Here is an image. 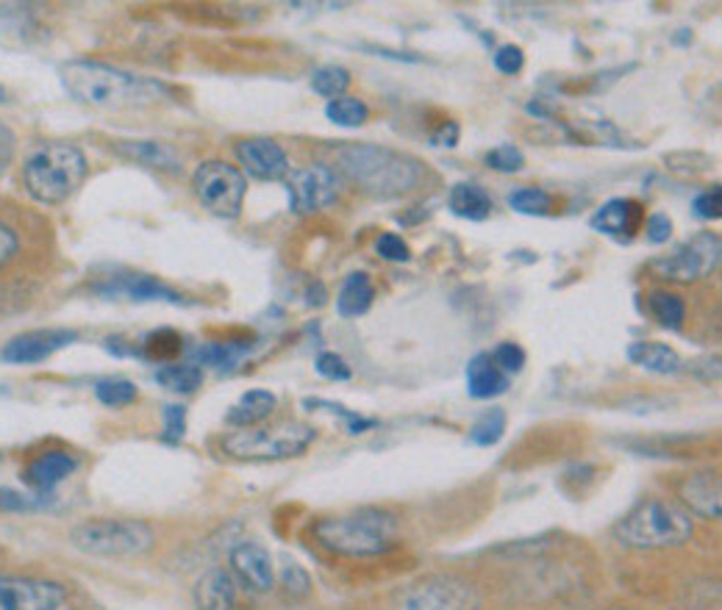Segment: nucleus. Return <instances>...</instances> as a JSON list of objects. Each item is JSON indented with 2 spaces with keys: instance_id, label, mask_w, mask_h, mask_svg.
Wrapping results in <instances>:
<instances>
[{
  "instance_id": "nucleus-39",
  "label": "nucleus",
  "mask_w": 722,
  "mask_h": 610,
  "mask_svg": "<svg viewBox=\"0 0 722 610\" xmlns=\"http://www.w3.org/2000/svg\"><path fill=\"white\" fill-rule=\"evenodd\" d=\"M492 361H495L497 370L506 372V375H517V372H523L528 355H525V350L519 348L517 342H501L495 348V353H492Z\"/></svg>"
},
{
  "instance_id": "nucleus-5",
  "label": "nucleus",
  "mask_w": 722,
  "mask_h": 610,
  "mask_svg": "<svg viewBox=\"0 0 722 610\" xmlns=\"http://www.w3.org/2000/svg\"><path fill=\"white\" fill-rule=\"evenodd\" d=\"M615 536L631 549H670L694 536V521L687 510L667 499H644L622 516Z\"/></svg>"
},
{
  "instance_id": "nucleus-22",
  "label": "nucleus",
  "mask_w": 722,
  "mask_h": 610,
  "mask_svg": "<svg viewBox=\"0 0 722 610\" xmlns=\"http://www.w3.org/2000/svg\"><path fill=\"white\" fill-rule=\"evenodd\" d=\"M512 381L506 372L497 370L489 353H478L470 359L467 364V394L473 400H492L508 392Z\"/></svg>"
},
{
  "instance_id": "nucleus-21",
  "label": "nucleus",
  "mask_w": 722,
  "mask_h": 610,
  "mask_svg": "<svg viewBox=\"0 0 722 610\" xmlns=\"http://www.w3.org/2000/svg\"><path fill=\"white\" fill-rule=\"evenodd\" d=\"M195 608L198 610H234L237 608V582L223 566L204 571L195 582Z\"/></svg>"
},
{
  "instance_id": "nucleus-6",
  "label": "nucleus",
  "mask_w": 722,
  "mask_h": 610,
  "mask_svg": "<svg viewBox=\"0 0 722 610\" xmlns=\"http://www.w3.org/2000/svg\"><path fill=\"white\" fill-rule=\"evenodd\" d=\"M317 442V431L306 422H278L267 427H245L220 438V447L228 458L245 464H267V461H287L303 455Z\"/></svg>"
},
{
  "instance_id": "nucleus-31",
  "label": "nucleus",
  "mask_w": 722,
  "mask_h": 610,
  "mask_svg": "<svg viewBox=\"0 0 722 610\" xmlns=\"http://www.w3.org/2000/svg\"><path fill=\"white\" fill-rule=\"evenodd\" d=\"M326 117L331 120L333 125H339V128H361V125L370 120V108L368 103L359 101V97L342 95L337 97V101H328Z\"/></svg>"
},
{
  "instance_id": "nucleus-2",
  "label": "nucleus",
  "mask_w": 722,
  "mask_h": 610,
  "mask_svg": "<svg viewBox=\"0 0 722 610\" xmlns=\"http://www.w3.org/2000/svg\"><path fill=\"white\" fill-rule=\"evenodd\" d=\"M62 84L70 97L92 108H131L156 103L164 86L142 75H131L112 64L75 59L62 68Z\"/></svg>"
},
{
  "instance_id": "nucleus-19",
  "label": "nucleus",
  "mask_w": 722,
  "mask_h": 610,
  "mask_svg": "<svg viewBox=\"0 0 722 610\" xmlns=\"http://www.w3.org/2000/svg\"><path fill=\"white\" fill-rule=\"evenodd\" d=\"M644 223V206L631 197H615L592 214L589 225L611 239H631Z\"/></svg>"
},
{
  "instance_id": "nucleus-17",
  "label": "nucleus",
  "mask_w": 722,
  "mask_h": 610,
  "mask_svg": "<svg viewBox=\"0 0 722 610\" xmlns=\"http://www.w3.org/2000/svg\"><path fill=\"white\" fill-rule=\"evenodd\" d=\"M228 564H231L234 575L256 593L270 591L276 582V569H272V558L259 541H239L228 552Z\"/></svg>"
},
{
  "instance_id": "nucleus-43",
  "label": "nucleus",
  "mask_w": 722,
  "mask_h": 610,
  "mask_svg": "<svg viewBox=\"0 0 722 610\" xmlns=\"http://www.w3.org/2000/svg\"><path fill=\"white\" fill-rule=\"evenodd\" d=\"M375 252H379L384 261L395 263H406L409 258H412V250H409V245L398 234H381L379 239H375Z\"/></svg>"
},
{
  "instance_id": "nucleus-3",
  "label": "nucleus",
  "mask_w": 722,
  "mask_h": 610,
  "mask_svg": "<svg viewBox=\"0 0 722 610\" xmlns=\"http://www.w3.org/2000/svg\"><path fill=\"white\" fill-rule=\"evenodd\" d=\"M311 536L342 558H379L398 547V516L384 508H355L314 521Z\"/></svg>"
},
{
  "instance_id": "nucleus-30",
  "label": "nucleus",
  "mask_w": 722,
  "mask_h": 610,
  "mask_svg": "<svg viewBox=\"0 0 722 610\" xmlns=\"http://www.w3.org/2000/svg\"><path fill=\"white\" fill-rule=\"evenodd\" d=\"M156 383L164 386L173 394H193L204 386V370L198 364H164L162 370H156Z\"/></svg>"
},
{
  "instance_id": "nucleus-50",
  "label": "nucleus",
  "mask_w": 722,
  "mask_h": 610,
  "mask_svg": "<svg viewBox=\"0 0 722 610\" xmlns=\"http://www.w3.org/2000/svg\"><path fill=\"white\" fill-rule=\"evenodd\" d=\"M0 103H7V90L0 86Z\"/></svg>"
},
{
  "instance_id": "nucleus-46",
  "label": "nucleus",
  "mask_w": 722,
  "mask_h": 610,
  "mask_svg": "<svg viewBox=\"0 0 722 610\" xmlns=\"http://www.w3.org/2000/svg\"><path fill=\"white\" fill-rule=\"evenodd\" d=\"M694 214H698L700 219H716L722 214V192L720 186H714V189L703 192V195L694 197Z\"/></svg>"
},
{
  "instance_id": "nucleus-1",
  "label": "nucleus",
  "mask_w": 722,
  "mask_h": 610,
  "mask_svg": "<svg viewBox=\"0 0 722 610\" xmlns=\"http://www.w3.org/2000/svg\"><path fill=\"white\" fill-rule=\"evenodd\" d=\"M339 173L353 180L361 192L379 200L409 195L425 178V164L409 153L384 145H344L337 151Z\"/></svg>"
},
{
  "instance_id": "nucleus-28",
  "label": "nucleus",
  "mask_w": 722,
  "mask_h": 610,
  "mask_svg": "<svg viewBox=\"0 0 722 610\" xmlns=\"http://www.w3.org/2000/svg\"><path fill=\"white\" fill-rule=\"evenodd\" d=\"M248 353H250V344L245 342H215L195 350L193 364L212 366V370L217 372H234L245 359H248Z\"/></svg>"
},
{
  "instance_id": "nucleus-47",
  "label": "nucleus",
  "mask_w": 722,
  "mask_h": 610,
  "mask_svg": "<svg viewBox=\"0 0 722 610\" xmlns=\"http://www.w3.org/2000/svg\"><path fill=\"white\" fill-rule=\"evenodd\" d=\"M644 234H648L650 245H664L672 236V219L667 214H650L648 225H644Z\"/></svg>"
},
{
  "instance_id": "nucleus-8",
  "label": "nucleus",
  "mask_w": 722,
  "mask_h": 610,
  "mask_svg": "<svg viewBox=\"0 0 722 610\" xmlns=\"http://www.w3.org/2000/svg\"><path fill=\"white\" fill-rule=\"evenodd\" d=\"M70 541L101 558H131L153 547V530L140 519H90L70 530Z\"/></svg>"
},
{
  "instance_id": "nucleus-41",
  "label": "nucleus",
  "mask_w": 722,
  "mask_h": 610,
  "mask_svg": "<svg viewBox=\"0 0 722 610\" xmlns=\"http://www.w3.org/2000/svg\"><path fill=\"white\" fill-rule=\"evenodd\" d=\"M492 64L501 75H519L525 68V53L519 45H501L492 56Z\"/></svg>"
},
{
  "instance_id": "nucleus-26",
  "label": "nucleus",
  "mask_w": 722,
  "mask_h": 610,
  "mask_svg": "<svg viewBox=\"0 0 722 610\" xmlns=\"http://www.w3.org/2000/svg\"><path fill=\"white\" fill-rule=\"evenodd\" d=\"M114 151L147 169H164V173H178L180 169V158L158 142H117Z\"/></svg>"
},
{
  "instance_id": "nucleus-13",
  "label": "nucleus",
  "mask_w": 722,
  "mask_h": 610,
  "mask_svg": "<svg viewBox=\"0 0 722 610\" xmlns=\"http://www.w3.org/2000/svg\"><path fill=\"white\" fill-rule=\"evenodd\" d=\"M68 588L42 577L0 575V610H62Z\"/></svg>"
},
{
  "instance_id": "nucleus-45",
  "label": "nucleus",
  "mask_w": 722,
  "mask_h": 610,
  "mask_svg": "<svg viewBox=\"0 0 722 610\" xmlns=\"http://www.w3.org/2000/svg\"><path fill=\"white\" fill-rule=\"evenodd\" d=\"M281 580H283V588H287L292 597H303V593H309L311 588V580L309 575L303 571V566L298 564H287L281 571Z\"/></svg>"
},
{
  "instance_id": "nucleus-16",
  "label": "nucleus",
  "mask_w": 722,
  "mask_h": 610,
  "mask_svg": "<svg viewBox=\"0 0 722 610\" xmlns=\"http://www.w3.org/2000/svg\"><path fill=\"white\" fill-rule=\"evenodd\" d=\"M92 291L106 300L112 297H128L134 302H184V297L178 294L175 289H169L167 283H162L158 278H151V275H112V278L101 280V283L92 286Z\"/></svg>"
},
{
  "instance_id": "nucleus-29",
  "label": "nucleus",
  "mask_w": 722,
  "mask_h": 610,
  "mask_svg": "<svg viewBox=\"0 0 722 610\" xmlns=\"http://www.w3.org/2000/svg\"><path fill=\"white\" fill-rule=\"evenodd\" d=\"M650 317L667 331H681L683 320H687V302L681 294L670 289H653L648 294Z\"/></svg>"
},
{
  "instance_id": "nucleus-35",
  "label": "nucleus",
  "mask_w": 722,
  "mask_h": 610,
  "mask_svg": "<svg viewBox=\"0 0 722 610\" xmlns=\"http://www.w3.org/2000/svg\"><path fill=\"white\" fill-rule=\"evenodd\" d=\"M508 206L514 211L525 214V217H545L554 208V197L545 189H536V186H519L508 195Z\"/></svg>"
},
{
  "instance_id": "nucleus-44",
  "label": "nucleus",
  "mask_w": 722,
  "mask_h": 610,
  "mask_svg": "<svg viewBox=\"0 0 722 610\" xmlns=\"http://www.w3.org/2000/svg\"><path fill=\"white\" fill-rule=\"evenodd\" d=\"M37 508H42V503L37 497L18 492V488L0 486V510H7V514H25V510Z\"/></svg>"
},
{
  "instance_id": "nucleus-15",
  "label": "nucleus",
  "mask_w": 722,
  "mask_h": 610,
  "mask_svg": "<svg viewBox=\"0 0 722 610\" xmlns=\"http://www.w3.org/2000/svg\"><path fill=\"white\" fill-rule=\"evenodd\" d=\"M237 162L256 180H281L289 175V158L283 147L270 136H248L234 145Z\"/></svg>"
},
{
  "instance_id": "nucleus-48",
  "label": "nucleus",
  "mask_w": 722,
  "mask_h": 610,
  "mask_svg": "<svg viewBox=\"0 0 722 610\" xmlns=\"http://www.w3.org/2000/svg\"><path fill=\"white\" fill-rule=\"evenodd\" d=\"M14 145H18V142H14L12 131H9L7 125H0V175L7 173L9 164H12Z\"/></svg>"
},
{
  "instance_id": "nucleus-18",
  "label": "nucleus",
  "mask_w": 722,
  "mask_h": 610,
  "mask_svg": "<svg viewBox=\"0 0 722 610\" xmlns=\"http://www.w3.org/2000/svg\"><path fill=\"white\" fill-rule=\"evenodd\" d=\"M79 469V455L68 453V449H48V453L37 455L23 469V483L34 488L37 494H51L62 486L68 477Z\"/></svg>"
},
{
  "instance_id": "nucleus-14",
  "label": "nucleus",
  "mask_w": 722,
  "mask_h": 610,
  "mask_svg": "<svg viewBox=\"0 0 722 610\" xmlns=\"http://www.w3.org/2000/svg\"><path fill=\"white\" fill-rule=\"evenodd\" d=\"M73 342H79V333L64 331V328H40V331H29L14 337L12 342L3 344L0 350V361L18 366L29 364H42V361L51 359L59 350L70 348Z\"/></svg>"
},
{
  "instance_id": "nucleus-27",
  "label": "nucleus",
  "mask_w": 722,
  "mask_h": 610,
  "mask_svg": "<svg viewBox=\"0 0 722 610\" xmlns=\"http://www.w3.org/2000/svg\"><path fill=\"white\" fill-rule=\"evenodd\" d=\"M447 208H451L456 217L470 219V223H481L492 214V197L486 195L484 186L478 184H456L447 195Z\"/></svg>"
},
{
  "instance_id": "nucleus-32",
  "label": "nucleus",
  "mask_w": 722,
  "mask_h": 610,
  "mask_svg": "<svg viewBox=\"0 0 722 610\" xmlns=\"http://www.w3.org/2000/svg\"><path fill=\"white\" fill-rule=\"evenodd\" d=\"M184 350V342L175 331L169 328H162V331H153L142 339V355L151 361H158V364H173L175 359Z\"/></svg>"
},
{
  "instance_id": "nucleus-12",
  "label": "nucleus",
  "mask_w": 722,
  "mask_h": 610,
  "mask_svg": "<svg viewBox=\"0 0 722 610\" xmlns=\"http://www.w3.org/2000/svg\"><path fill=\"white\" fill-rule=\"evenodd\" d=\"M473 588L456 575H431L401 593V610H467Z\"/></svg>"
},
{
  "instance_id": "nucleus-40",
  "label": "nucleus",
  "mask_w": 722,
  "mask_h": 610,
  "mask_svg": "<svg viewBox=\"0 0 722 610\" xmlns=\"http://www.w3.org/2000/svg\"><path fill=\"white\" fill-rule=\"evenodd\" d=\"M314 366H317V375L326 378V381H350V375H353L348 361H344L339 353H331V350L317 355Z\"/></svg>"
},
{
  "instance_id": "nucleus-10",
  "label": "nucleus",
  "mask_w": 722,
  "mask_h": 610,
  "mask_svg": "<svg viewBox=\"0 0 722 610\" xmlns=\"http://www.w3.org/2000/svg\"><path fill=\"white\" fill-rule=\"evenodd\" d=\"M720 236L716 234H698L678 245L670 256L656 258L650 263L659 278L675 280V283H694V280L705 278L720 267Z\"/></svg>"
},
{
  "instance_id": "nucleus-36",
  "label": "nucleus",
  "mask_w": 722,
  "mask_h": 610,
  "mask_svg": "<svg viewBox=\"0 0 722 610\" xmlns=\"http://www.w3.org/2000/svg\"><path fill=\"white\" fill-rule=\"evenodd\" d=\"M95 397L106 409H125L140 397V392H136V383L125 381V378H103L95 383Z\"/></svg>"
},
{
  "instance_id": "nucleus-38",
  "label": "nucleus",
  "mask_w": 722,
  "mask_h": 610,
  "mask_svg": "<svg viewBox=\"0 0 722 610\" xmlns=\"http://www.w3.org/2000/svg\"><path fill=\"white\" fill-rule=\"evenodd\" d=\"M486 164L497 173H519L525 167V156L517 145H497L486 153Z\"/></svg>"
},
{
  "instance_id": "nucleus-49",
  "label": "nucleus",
  "mask_w": 722,
  "mask_h": 610,
  "mask_svg": "<svg viewBox=\"0 0 722 610\" xmlns=\"http://www.w3.org/2000/svg\"><path fill=\"white\" fill-rule=\"evenodd\" d=\"M458 123H445L440 125V131L436 134H431V145L436 147H456L458 145Z\"/></svg>"
},
{
  "instance_id": "nucleus-25",
  "label": "nucleus",
  "mask_w": 722,
  "mask_h": 610,
  "mask_svg": "<svg viewBox=\"0 0 722 610\" xmlns=\"http://www.w3.org/2000/svg\"><path fill=\"white\" fill-rule=\"evenodd\" d=\"M628 361L653 375H678L683 370V361L670 344L661 342H633L628 344Z\"/></svg>"
},
{
  "instance_id": "nucleus-34",
  "label": "nucleus",
  "mask_w": 722,
  "mask_h": 610,
  "mask_svg": "<svg viewBox=\"0 0 722 610\" xmlns=\"http://www.w3.org/2000/svg\"><path fill=\"white\" fill-rule=\"evenodd\" d=\"M503 433H506V411L489 409L473 422V427H470V442H473L475 447H495L503 438Z\"/></svg>"
},
{
  "instance_id": "nucleus-11",
  "label": "nucleus",
  "mask_w": 722,
  "mask_h": 610,
  "mask_svg": "<svg viewBox=\"0 0 722 610\" xmlns=\"http://www.w3.org/2000/svg\"><path fill=\"white\" fill-rule=\"evenodd\" d=\"M342 180H339L337 169L326 167V164H309V167L292 169L287 178L289 192V208L295 214H314L320 208H328L337 203Z\"/></svg>"
},
{
  "instance_id": "nucleus-42",
  "label": "nucleus",
  "mask_w": 722,
  "mask_h": 610,
  "mask_svg": "<svg viewBox=\"0 0 722 610\" xmlns=\"http://www.w3.org/2000/svg\"><path fill=\"white\" fill-rule=\"evenodd\" d=\"M187 433V409L184 405H167L164 409V433L162 438L167 444H178Z\"/></svg>"
},
{
  "instance_id": "nucleus-33",
  "label": "nucleus",
  "mask_w": 722,
  "mask_h": 610,
  "mask_svg": "<svg viewBox=\"0 0 722 610\" xmlns=\"http://www.w3.org/2000/svg\"><path fill=\"white\" fill-rule=\"evenodd\" d=\"M309 81L317 95L326 97V101H337V97H342L344 92H348L350 73L342 64H322V68H317L314 73H311Z\"/></svg>"
},
{
  "instance_id": "nucleus-20",
  "label": "nucleus",
  "mask_w": 722,
  "mask_h": 610,
  "mask_svg": "<svg viewBox=\"0 0 722 610\" xmlns=\"http://www.w3.org/2000/svg\"><path fill=\"white\" fill-rule=\"evenodd\" d=\"M678 497L692 514L700 519L716 521L722 514V494H720V477L716 472H694V475L683 477L678 486Z\"/></svg>"
},
{
  "instance_id": "nucleus-7",
  "label": "nucleus",
  "mask_w": 722,
  "mask_h": 610,
  "mask_svg": "<svg viewBox=\"0 0 722 610\" xmlns=\"http://www.w3.org/2000/svg\"><path fill=\"white\" fill-rule=\"evenodd\" d=\"M51 228L31 208L0 200V278H12L23 267L51 252Z\"/></svg>"
},
{
  "instance_id": "nucleus-51",
  "label": "nucleus",
  "mask_w": 722,
  "mask_h": 610,
  "mask_svg": "<svg viewBox=\"0 0 722 610\" xmlns=\"http://www.w3.org/2000/svg\"><path fill=\"white\" fill-rule=\"evenodd\" d=\"M611 610H631V608H611Z\"/></svg>"
},
{
  "instance_id": "nucleus-23",
  "label": "nucleus",
  "mask_w": 722,
  "mask_h": 610,
  "mask_svg": "<svg viewBox=\"0 0 722 610\" xmlns=\"http://www.w3.org/2000/svg\"><path fill=\"white\" fill-rule=\"evenodd\" d=\"M276 405H278V400L270 389H250V392H245L243 397H239L237 403L228 409L226 422L231 427H237V431L256 427V425H261V422H265L272 411H276Z\"/></svg>"
},
{
  "instance_id": "nucleus-24",
  "label": "nucleus",
  "mask_w": 722,
  "mask_h": 610,
  "mask_svg": "<svg viewBox=\"0 0 722 610\" xmlns=\"http://www.w3.org/2000/svg\"><path fill=\"white\" fill-rule=\"evenodd\" d=\"M375 300V286L370 280L368 272H353L344 278L342 289L337 294V314L342 320H355V317H364L370 309H373Z\"/></svg>"
},
{
  "instance_id": "nucleus-37",
  "label": "nucleus",
  "mask_w": 722,
  "mask_h": 610,
  "mask_svg": "<svg viewBox=\"0 0 722 610\" xmlns=\"http://www.w3.org/2000/svg\"><path fill=\"white\" fill-rule=\"evenodd\" d=\"M306 409H326L328 414H337V416H342L344 420V427H348V433L350 436H361V433H368V431H373L375 425H379V422L375 420H368V416H361V414H355V411H350V409H344V405H339V403H328V400H306Z\"/></svg>"
},
{
  "instance_id": "nucleus-9",
  "label": "nucleus",
  "mask_w": 722,
  "mask_h": 610,
  "mask_svg": "<svg viewBox=\"0 0 722 610\" xmlns=\"http://www.w3.org/2000/svg\"><path fill=\"white\" fill-rule=\"evenodd\" d=\"M193 189L206 211L223 219H237L248 195V180L239 167L212 158L195 169Z\"/></svg>"
},
{
  "instance_id": "nucleus-4",
  "label": "nucleus",
  "mask_w": 722,
  "mask_h": 610,
  "mask_svg": "<svg viewBox=\"0 0 722 610\" xmlns=\"http://www.w3.org/2000/svg\"><path fill=\"white\" fill-rule=\"evenodd\" d=\"M90 175L84 151L70 142H45L37 145L23 162V189L40 206L68 203Z\"/></svg>"
}]
</instances>
